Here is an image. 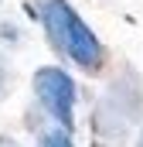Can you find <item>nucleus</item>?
Here are the masks:
<instances>
[{
  "mask_svg": "<svg viewBox=\"0 0 143 147\" xmlns=\"http://www.w3.org/2000/svg\"><path fill=\"white\" fill-rule=\"evenodd\" d=\"M37 21L44 28V34L51 41L55 51H61L72 65H78L82 72L96 75L106 65V48L96 38V31L78 17V10L68 0H37Z\"/></svg>",
  "mask_w": 143,
  "mask_h": 147,
  "instance_id": "f257e3e1",
  "label": "nucleus"
},
{
  "mask_svg": "<svg viewBox=\"0 0 143 147\" xmlns=\"http://www.w3.org/2000/svg\"><path fill=\"white\" fill-rule=\"evenodd\" d=\"M34 96L37 106L44 110V116H51L58 127L72 130L75 127V99H78V86L61 65H41L34 69Z\"/></svg>",
  "mask_w": 143,
  "mask_h": 147,
  "instance_id": "f03ea898",
  "label": "nucleus"
},
{
  "mask_svg": "<svg viewBox=\"0 0 143 147\" xmlns=\"http://www.w3.org/2000/svg\"><path fill=\"white\" fill-rule=\"evenodd\" d=\"M34 147H75V144H72V130L51 123L48 130H37V144Z\"/></svg>",
  "mask_w": 143,
  "mask_h": 147,
  "instance_id": "7ed1b4c3",
  "label": "nucleus"
},
{
  "mask_svg": "<svg viewBox=\"0 0 143 147\" xmlns=\"http://www.w3.org/2000/svg\"><path fill=\"white\" fill-rule=\"evenodd\" d=\"M3 92H7V62L0 55V99H3Z\"/></svg>",
  "mask_w": 143,
  "mask_h": 147,
  "instance_id": "20e7f679",
  "label": "nucleus"
},
{
  "mask_svg": "<svg viewBox=\"0 0 143 147\" xmlns=\"http://www.w3.org/2000/svg\"><path fill=\"white\" fill-rule=\"evenodd\" d=\"M136 147H143V134H140V137H136Z\"/></svg>",
  "mask_w": 143,
  "mask_h": 147,
  "instance_id": "39448f33",
  "label": "nucleus"
},
{
  "mask_svg": "<svg viewBox=\"0 0 143 147\" xmlns=\"http://www.w3.org/2000/svg\"><path fill=\"white\" fill-rule=\"evenodd\" d=\"M0 147H14V144H0Z\"/></svg>",
  "mask_w": 143,
  "mask_h": 147,
  "instance_id": "423d86ee",
  "label": "nucleus"
}]
</instances>
